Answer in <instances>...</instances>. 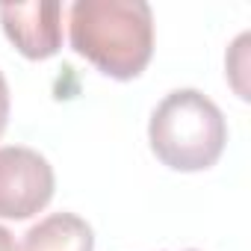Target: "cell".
Listing matches in <instances>:
<instances>
[{"label":"cell","instance_id":"cell-3","mask_svg":"<svg viewBox=\"0 0 251 251\" xmlns=\"http://www.w3.org/2000/svg\"><path fill=\"white\" fill-rule=\"evenodd\" d=\"M50 163L24 145L0 148V219H30L53 198Z\"/></svg>","mask_w":251,"mask_h":251},{"label":"cell","instance_id":"cell-1","mask_svg":"<svg viewBox=\"0 0 251 251\" xmlns=\"http://www.w3.org/2000/svg\"><path fill=\"white\" fill-rule=\"evenodd\" d=\"M71 48L98 71L133 80L154 53V18L145 0H77L68 18Z\"/></svg>","mask_w":251,"mask_h":251},{"label":"cell","instance_id":"cell-6","mask_svg":"<svg viewBox=\"0 0 251 251\" xmlns=\"http://www.w3.org/2000/svg\"><path fill=\"white\" fill-rule=\"evenodd\" d=\"M6 121H9V86H6L3 71H0V136L6 130Z\"/></svg>","mask_w":251,"mask_h":251},{"label":"cell","instance_id":"cell-2","mask_svg":"<svg viewBox=\"0 0 251 251\" xmlns=\"http://www.w3.org/2000/svg\"><path fill=\"white\" fill-rule=\"evenodd\" d=\"M148 139L163 166L175 172H204L222 157L227 127L222 109L204 92L175 89L157 103Z\"/></svg>","mask_w":251,"mask_h":251},{"label":"cell","instance_id":"cell-5","mask_svg":"<svg viewBox=\"0 0 251 251\" xmlns=\"http://www.w3.org/2000/svg\"><path fill=\"white\" fill-rule=\"evenodd\" d=\"M95 233L74 213H53L24 233L21 251H92Z\"/></svg>","mask_w":251,"mask_h":251},{"label":"cell","instance_id":"cell-8","mask_svg":"<svg viewBox=\"0 0 251 251\" xmlns=\"http://www.w3.org/2000/svg\"><path fill=\"white\" fill-rule=\"evenodd\" d=\"M189 251H195V248H189Z\"/></svg>","mask_w":251,"mask_h":251},{"label":"cell","instance_id":"cell-7","mask_svg":"<svg viewBox=\"0 0 251 251\" xmlns=\"http://www.w3.org/2000/svg\"><path fill=\"white\" fill-rule=\"evenodd\" d=\"M0 251H18V245H15V236L0 225Z\"/></svg>","mask_w":251,"mask_h":251},{"label":"cell","instance_id":"cell-4","mask_svg":"<svg viewBox=\"0 0 251 251\" xmlns=\"http://www.w3.org/2000/svg\"><path fill=\"white\" fill-rule=\"evenodd\" d=\"M0 21L9 42L27 59H48L62 45V3H0Z\"/></svg>","mask_w":251,"mask_h":251}]
</instances>
